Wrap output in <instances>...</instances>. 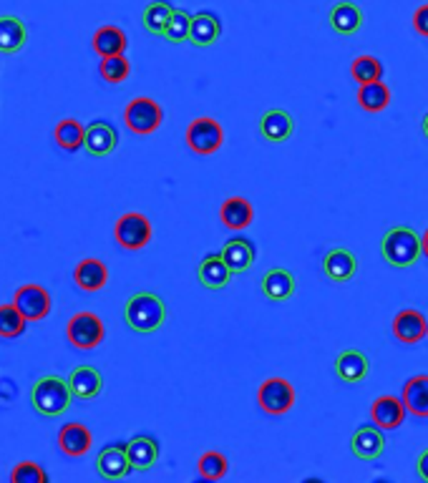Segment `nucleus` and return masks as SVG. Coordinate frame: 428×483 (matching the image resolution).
<instances>
[{
    "mask_svg": "<svg viewBox=\"0 0 428 483\" xmlns=\"http://www.w3.org/2000/svg\"><path fill=\"white\" fill-rule=\"evenodd\" d=\"M383 448H386V438H383V429L378 426H360L353 438H350V451L353 456L360 461H375V458L383 456Z\"/></svg>",
    "mask_w": 428,
    "mask_h": 483,
    "instance_id": "11",
    "label": "nucleus"
},
{
    "mask_svg": "<svg viewBox=\"0 0 428 483\" xmlns=\"http://www.w3.org/2000/svg\"><path fill=\"white\" fill-rule=\"evenodd\" d=\"M222 36V23L220 18L214 13H202L192 15V30H189V43L197 46V48H209L214 43L220 41Z\"/></svg>",
    "mask_w": 428,
    "mask_h": 483,
    "instance_id": "27",
    "label": "nucleus"
},
{
    "mask_svg": "<svg viewBox=\"0 0 428 483\" xmlns=\"http://www.w3.org/2000/svg\"><path fill=\"white\" fill-rule=\"evenodd\" d=\"M187 146L199 156H209V154H217L224 144V129L220 121L209 119V116H199L194 119L192 124L187 126Z\"/></svg>",
    "mask_w": 428,
    "mask_h": 483,
    "instance_id": "7",
    "label": "nucleus"
},
{
    "mask_svg": "<svg viewBox=\"0 0 428 483\" xmlns=\"http://www.w3.org/2000/svg\"><path fill=\"white\" fill-rule=\"evenodd\" d=\"M358 104L368 113H381L390 106V88L383 81L363 83L358 88Z\"/></svg>",
    "mask_w": 428,
    "mask_h": 483,
    "instance_id": "31",
    "label": "nucleus"
},
{
    "mask_svg": "<svg viewBox=\"0 0 428 483\" xmlns=\"http://www.w3.org/2000/svg\"><path fill=\"white\" fill-rule=\"evenodd\" d=\"M263 295L273 303H285L295 295V277L288 270L282 267H275L270 270L267 275L263 277Z\"/></svg>",
    "mask_w": 428,
    "mask_h": 483,
    "instance_id": "29",
    "label": "nucleus"
},
{
    "mask_svg": "<svg viewBox=\"0 0 428 483\" xmlns=\"http://www.w3.org/2000/svg\"><path fill=\"white\" fill-rule=\"evenodd\" d=\"M73 393H71L69 380L58 378V375H43L33 383L30 390V405L38 415L46 418H58L71 408Z\"/></svg>",
    "mask_w": 428,
    "mask_h": 483,
    "instance_id": "2",
    "label": "nucleus"
},
{
    "mask_svg": "<svg viewBox=\"0 0 428 483\" xmlns=\"http://www.w3.org/2000/svg\"><path fill=\"white\" fill-rule=\"evenodd\" d=\"M424 134H426V137H428V113H426V116H424Z\"/></svg>",
    "mask_w": 428,
    "mask_h": 483,
    "instance_id": "43",
    "label": "nucleus"
},
{
    "mask_svg": "<svg viewBox=\"0 0 428 483\" xmlns=\"http://www.w3.org/2000/svg\"><path fill=\"white\" fill-rule=\"evenodd\" d=\"M335 373L343 383H360L371 373V360L365 358V353H360V350H343L335 358Z\"/></svg>",
    "mask_w": 428,
    "mask_h": 483,
    "instance_id": "20",
    "label": "nucleus"
},
{
    "mask_svg": "<svg viewBox=\"0 0 428 483\" xmlns=\"http://www.w3.org/2000/svg\"><path fill=\"white\" fill-rule=\"evenodd\" d=\"M98 73L106 83H124L131 73V63L124 54L122 55H109V58H101V66Z\"/></svg>",
    "mask_w": 428,
    "mask_h": 483,
    "instance_id": "37",
    "label": "nucleus"
},
{
    "mask_svg": "<svg viewBox=\"0 0 428 483\" xmlns=\"http://www.w3.org/2000/svg\"><path fill=\"white\" fill-rule=\"evenodd\" d=\"M426 337H428V330H426Z\"/></svg>",
    "mask_w": 428,
    "mask_h": 483,
    "instance_id": "44",
    "label": "nucleus"
},
{
    "mask_svg": "<svg viewBox=\"0 0 428 483\" xmlns=\"http://www.w3.org/2000/svg\"><path fill=\"white\" fill-rule=\"evenodd\" d=\"M222 257H224V262L230 264L232 275H242L255 264V245L245 237H232V239L224 242Z\"/></svg>",
    "mask_w": 428,
    "mask_h": 483,
    "instance_id": "21",
    "label": "nucleus"
},
{
    "mask_svg": "<svg viewBox=\"0 0 428 483\" xmlns=\"http://www.w3.org/2000/svg\"><path fill=\"white\" fill-rule=\"evenodd\" d=\"M403 405L415 418H428V375H414L403 386Z\"/></svg>",
    "mask_w": 428,
    "mask_h": 483,
    "instance_id": "24",
    "label": "nucleus"
},
{
    "mask_svg": "<svg viewBox=\"0 0 428 483\" xmlns=\"http://www.w3.org/2000/svg\"><path fill=\"white\" fill-rule=\"evenodd\" d=\"M124 320L134 332L152 335L166 322L164 300L154 292H137L126 300Z\"/></svg>",
    "mask_w": 428,
    "mask_h": 483,
    "instance_id": "1",
    "label": "nucleus"
},
{
    "mask_svg": "<svg viewBox=\"0 0 428 483\" xmlns=\"http://www.w3.org/2000/svg\"><path fill=\"white\" fill-rule=\"evenodd\" d=\"M164 121V111L162 106L149 96H138L129 101L124 109V124L131 134L137 137H149Z\"/></svg>",
    "mask_w": 428,
    "mask_h": 483,
    "instance_id": "4",
    "label": "nucleus"
},
{
    "mask_svg": "<svg viewBox=\"0 0 428 483\" xmlns=\"http://www.w3.org/2000/svg\"><path fill=\"white\" fill-rule=\"evenodd\" d=\"M28 41V28L18 15H0V54H18Z\"/></svg>",
    "mask_w": 428,
    "mask_h": 483,
    "instance_id": "25",
    "label": "nucleus"
},
{
    "mask_svg": "<svg viewBox=\"0 0 428 483\" xmlns=\"http://www.w3.org/2000/svg\"><path fill=\"white\" fill-rule=\"evenodd\" d=\"M11 481L13 483H46L48 481V473L33 463V461H21L13 471H11Z\"/></svg>",
    "mask_w": 428,
    "mask_h": 483,
    "instance_id": "39",
    "label": "nucleus"
},
{
    "mask_svg": "<svg viewBox=\"0 0 428 483\" xmlns=\"http://www.w3.org/2000/svg\"><path fill=\"white\" fill-rule=\"evenodd\" d=\"M15 307L26 315L28 322H38V320L48 318L51 312V295L41 285H23L18 287L13 295Z\"/></svg>",
    "mask_w": 428,
    "mask_h": 483,
    "instance_id": "9",
    "label": "nucleus"
},
{
    "mask_svg": "<svg viewBox=\"0 0 428 483\" xmlns=\"http://www.w3.org/2000/svg\"><path fill=\"white\" fill-rule=\"evenodd\" d=\"M403 418H406L403 398L381 396V398H375L373 405H371V421H373L378 429L396 430L403 423Z\"/></svg>",
    "mask_w": 428,
    "mask_h": 483,
    "instance_id": "17",
    "label": "nucleus"
},
{
    "mask_svg": "<svg viewBox=\"0 0 428 483\" xmlns=\"http://www.w3.org/2000/svg\"><path fill=\"white\" fill-rule=\"evenodd\" d=\"M119 146V134L109 121H94L86 126V141L83 149L91 156H109Z\"/></svg>",
    "mask_w": 428,
    "mask_h": 483,
    "instance_id": "16",
    "label": "nucleus"
},
{
    "mask_svg": "<svg viewBox=\"0 0 428 483\" xmlns=\"http://www.w3.org/2000/svg\"><path fill=\"white\" fill-rule=\"evenodd\" d=\"M189 30H192V15L187 11H174L164 30V38L169 43H184L189 41Z\"/></svg>",
    "mask_w": 428,
    "mask_h": 483,
    "instance_id": "38",
    "label": "nucleus"
},
{
    "mask_svg": "<svg viewBox=\"0 0 428 483\" xmlns=\"http://www.w3.org/2000/svg\"><path fill=\"white\" fill-rule=\"evenodd\" d=\"M126 454L134 471H149L159 461V443L152 436H134L126 441Z\"/></svg>",
    "mask_w": 428,
    "mask_h": 483,
    "instance_id": "23",
    "label": "nucleus"
},
{
    "mask_svg": "<svg viewBox=\"0 0 428 483\" xmlns=\"http://www.w3.org/2000/svg\"><path fill=\"white\" fill-rule=\"evenodd\" d=\"M197 469H199V476L205 481H220L230 471V461H227V456H222L220 451H207L205 456L199 458Z\"/></svg>",
    "mask_w": 428,
    "mask_h": 483,
    "instance_id": "36",
    "label": "nucleus"
},
{
    "mask_svg": "<svg viewBox=\"0 0 428 483\" xmlns=\"http://www.w3.org/2000/svg\"><path fill=\"white\" fill-rule=\"evenodd\" d=\"M71 393L76 401H94L98 393L104 390V378L94 365H79L69 375Z\"/></svg>",
    "mask_w": 428,
    "mask_h": 483,
    "instance_id": "13",
    "label": "nucleus"
},
{
    "mask_svg": "<svg viewBox=\"0 0 428 483\" xmlns=\"http://www.w3.org/2000/svg\"><path fill=\"white\" fill-rule=\"evenodd\" d=\"M323 270L332 282H350L358 272V260L350 249L335 247L323 257Z\"/></svg>",
    "mask_w": 428,
    "mask_h": 483,
    "instance_id": "18",
    "label": "nucleus"
},
{
    "mask_svg": "<svg viewBox=\"0 0 428 483\" xmlns=\"http://www.w3.org/2000/svg\"><path fill=\"white\" fill-rule=\"evenodd\" d=\"M54 138L63 152H79L86 141V129L76 119H63L55 124Z\"/></svg>",
    "mask_w": 428,
    "mask_h": 483,
    "instance_id": "33",
    "label": "nucleus"
},
{
    "mask_svg": "<svg viewBox=\"0 0 428 483\" xmlns=\"http://www.w3.org/2000/svg\"><path fill=\"white\" fill-rule=\"evenodd\" d=\"M381 252L386 257L388 264L406 270V267H414L421 254H424V239L415 235L411 227H393L388 229L383 242H381Z\"/></svg>",
    "mask_w": 428,
    "mask_h": 483,
    "instance_id": "3",
    "label": "nucleus"
},
{
    "mask_svg": "<svg viewBox=\"0 0 428 483\" xmlns=\"http://www.w3.org/2000/svg\"><path fill=\"white\" fill-rule=\"evenodd\" d=\"M73 282H76V287L83 292L104 290L106 282H109V267L101 262V260H97V257H86V260L76 264Z\"/></svg>",
    "mask_w": 428,
    "mask_h": 483,
    "instance_id": "15",
    "label": "nucleus"
},
{
    "mask_svg": "<svg viewBox=\"0 0 428 483\" xmlns=\"http://www.w3.org/2000/svg\"><path fill=\"white\" fill-rule=\"evenodd\" d=\"M424 239V254H426V260H428V229H426V235L421 237Z\"/></svg>",
    "mask_w": 428,
    "mask_h": 483,
    "instance_id": "42",
    "label": "nucleus"
},
{
    "mask_svg": "<svg viewBox=\"0 0 428 483\" xmlns=\"http://www.w3.org/2000/svg\"><path fill=\"white\" fill-rule=\"evenodd\" d=\"M414 28L418 36L428 38V3L426 5H421V8L414 13Z\"/></svg>",
    "mask_w": 428,
    "mask_h": 483,
    "instance_id": "40",
    "label": "nucleus"
},
{
    "mask_svg": "<svg viewBox=\"0 0 428 483\" xmlns=\"http://www.w3.org/2000/svg\"><path fill=\"white\" fill-rule=\"evenodd\" d=\"M174 11H177V8H172L166 0H154V3H149V5L144 8L141 23H144V28H147L152 36H164V30L166 26H169Z\"/></svg>",
    "mask_w": 428,
    "mask_h": 483,
    "instance_id": "32",
    "label": "nucleus"
},
{
    "mask_svg": "<svg viewBox=\"0 0 428 483\" xmlns=\"http://www.w3.org/2000/svg\"><path fill=\"white\" fill-rule=\"evenodd\" d=\"M26 315L15 307V303L0 304V337H5V340L21 337L26 332Z\"/></svg>",
    "mask_w": 428,
    "mask_h": 483,
    "instance_id": "34",
    "label": "nucleus"
},
{
    "mask_svg": "<svg viewBox=\"0 0 428 483\" xmlns=\"http://www.w3.org/2000/svg\"><path fill=\"white\" fill-rule=\"evenodd\" d=\"M97 471L101 479L106 481H119V479H126L131 473V461H129V454H126V443H113V446H106L101 454L97 456Z\"/></svg>",
    "mask_w": 428,
    "mask_h": 483,
    "instance_id": "10",
    "label": "nucleus"
},
{
    "mask_svg": "<svg viewBox=\"0 0 428 483\" xmlns=\"http://www.w3.org/2000/svg\"><path fill=\"white\" fill-rule=\"evenodd\" d=\"M220 220L227 229L232 232H242L248 229L252 220H255V209L249 204L245 196H230L220 209Z\"/></svg>",
    "mask_w": 428,
    "mask_h": 483,
    "instance_id": "22",
    "label": "nucleus"
},
{
    "mask_svg": "<svg viewBox=\"0 0 428 483\" xmlns=\"http://www.w3.org/2000/svg\"><path fill=\"white\" fill-rule=\"evenodd\" d=\"M152 221L141 212H126L119 217L113 227V237L119 242V247L129 252H138L152 242Z\"/></svg>",
    "mask_w": 428,
    "mask_h": 483,
    "instance_id": "6",
    "label": "nucleus"
},
{
    "mask_svg": "<svg viewBox=\"0 0 428 483\" xmlns=\"http://www.w3.org/2000/svg\"><path fill=\"white\" fill-rule=\"evenodd\" d=\"M230 277H232V270H230V264L224 262L222 252L220 254H207L199 262V270H197L199 285L207 287V290H224L230 285Z\"/></svg>",
    "mask_w": 428,
    "mask_h": 483,
    "instance_id": "19",
    "label": "nucleus"
},
{
    "mask_svg": "<svg viewBox=\"0 0 428 483\" xmlns=\"http://www.w3.org/2000/svg\"><path fill=\"white\" fill-rule=\"evenodd\" d=\"M328 21H331V28L338 36H356L360 26H363V11H360L356 3L343 0V3H335V5H332Z\"/></svg>",
    "mask_w": 428,
    "mask_h": 483,
    "instance_id": "26",
    "label": "nucleus"
},
{
    "mask_svg": "<svg viewBox=\"0 0 428 483\" xmlns=\"http://www.w3.org/2000/svg\"><path fill=\"white\" fill-rule=\"evenodd\" d=\"M292 129H295V121H292L290 113L282 109L264 111L263 119H260V134L273 144L288 141L292 137Z\"/></svg>",
    "mask_w": 428,
    "mask_h": 483,
    "instance_id": "28",
    "label": "nucleus"
},
{
    "mask_svg": "<svg viewBox=\"0 0 428 483\" xmlns=\"http://www.w3.org/2000/svg\"><path fill=\"white\" fill-rule=\"evenodd\" d=\"M257 405L267 415L290 413L295 405V387L285 378H267L257 390Z\"/></svg>",
    "mask_w": 428,
    "mask_h": 483,
    "instance_id": "8",
    "label": "nucleus"
},
{
    "mask_svg": "<svg viewBox=\"0 0 428 483\" xmlns=\"http://www.w3.org/2000/svg\"><path fill=\"white\" fill-rule=\"evenodd\" d=\"M428 322L426 318L418 312V310H401L396 318H393V337L399 343L406 346H415L426 337Z\"/></svg>",
    "mask_w": 428,
    "mask_h": 483,
    "instance_id": "14",
    "label": "nucleus"
},
{
    "mask_svg": "<svg viewBox=\"0 0 428 483\" xmlns=\"http://www.w3.org/2000/svg\"><path fill=\"white\" fill-rule=\"evenodd\" d=\"M91 46H94V51H97L98 58H109V55L124 54L126 46H129V38H126V33L122 28L104 26L94 33Z\"/></svg>",
    "mask_w": 428,
    "mask_h": 483,
    "instance_id": "30",
    "label": "nucleus"
},
{
    "mask_svg": "<svg viewBox=\"0 0 428 483\" xmlns=\"http://www.w3.org/2000/svg\"><path fill=\"white\" fill-rule=\"evenodd\" d=\"M350 76L353 81L363 83H373L383 81V63L375 58V55H358L353 63H350Z\"/></svg>",
    "mask_w": 428,
    "mask_h": 483,
    "instance_id": "35",
    "label": "nucleus"
},
{
    "mask_svg": "<svg viewBox=\"0 0 428 483\" xmlns=\"http://www.w3.org/2000/svg\"><path fill=\"white\" fill-rule=\"evenodd\" d=\"M66 337L76 350H83V353L97 350L106 337L104 320L94 315V312H76L66 325Z\"/></svg>",
    "mask_w": 428,
    "mask_h": 483,
    "instance_id": "5",
    "label": "nucleus"
},
{
    "mask_svg": "<svg viewBox=\"0 0 428 483\" xmlns=\"http://www.w3.org/2000/svg\"><path fill=\"white\" fill-rule=\"evenodd\" d=\"M415 471H418V479L428 483V448L415 461Z\"/></svg>",
    "mask_w": 428,
    "mask_h": 483,
    "instance_id": "41",
    "label": "nucleus"
},
{
    "mask_svg": "<svg viewBox=\"0 0 428 483\" xmlns=\"http://www.w3.org/2000/svg\"><path fill=\"white\" fill-rule=\"evenodd\" d=\"M91 446H94V436L83 423H66L58 430V448L63 456L81 458L91 451Z\"/></svg>",
    "mask_w": 428,
    "mask_h": 483,
    "instance_id": "12",
    "label": "nucleus"
},
{
    "mask_svg": "<svg viewBox=\"0 0 428 483\" xmlns=\"http://www.w3.org/2000/svg\"><path fill=\"white\" fill-rule=\"evenodd\" d=\"M0 55H3V54H0Z\"/></svg>",
    "mask_w": 428,
    "mask_h": 483,
    "instance_id": "45",
    "label": "nucleus"
}]
</instances>
